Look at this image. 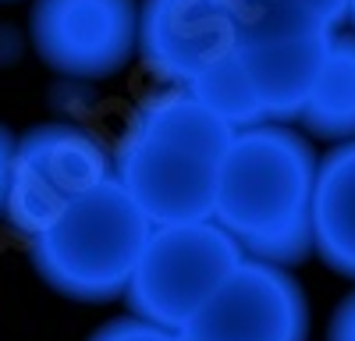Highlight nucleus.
Segmentation results:
<instances>
[{
    "label": "nucleus",
    "instance_id": "nucleus-1",
    "mask_svg": "<svg viewBox=\"0 0 355 341\" xmlns=\"http://www.w3.org/2000/svg\"><path fill=\"white\" fill-rule=\"evenodd\" d=\"M231 139L234 128L189 85H164L132 110L114 150V178L153 224L206 220Z\"/></svg>",
    "mask_w": 355,
    "mask_h": 341
},
{
    "label": "nucleus",
    "instance_id": "nucleus-2",
    "mask_svg": "<svg viewBox=\"0 0 355 341\" xmlns=\"http://www.w3.org/2000/svg\"><path fill=\"white\" fill-rule=\"evenodd\" d=\"M316 175L309 132L281 121L239 128L220 167L214 220L249 256L295 267L313 252Z\"/></svg>",
    "mask_w": 355,
    "mask_h": 341
},
{
    "label": "nucleus",
    "instance_id": "nucleus-3",
    "mask_svg": "<svg viewBox=\"0 0 355 341\" xmlns=\"http://www.w3.org/2000/svg\"><path fill=\"white\" fill-rule=\"evenodd\" d=\"M150 231V213L117 178H107L28 238L33 267L71 302H114L125 299Z\"/></svg>",
    "mask_w": 355,
    "mask_h": 341
},
{
    "label": "nucleus",
    "instance_id": "nucleus-4",
    "mask_svg": "<svg viewBox=\"0 0 355 341\" xmlns=\"http://www.w3.org/2000/svg\"><path fill=\"white\" fill-rule=\"evenodd\" d=\"M245 256L242 242L214 217L153 224L125 292L128 313L185 331Z\"/></svg>",
    "mask_w": 355,
    "mask_h": 341
},
{
    "label": "nucleus",
    "instance_id": "nucleus-5",
    "mask_svg": "<svg viewBox=\"0 0 355 341\" xmlns=\"http://www.w3.org/2000/svg\"><path fill=\"white\" fill-rule=\"evenodd\" d=\"M114 178V153L71 121H43L18 139L4 220L36 238L75 199Z\"/></svg>",
    "mask_w": 355,
    "mask_h": 341
},
{
    "label": "nucleus",
    "instance_id": "nucleus-6",
    "mask_svg": "<svg viewBox=\"0 0 355 341\" xmlns=\"http://www.w3.org/2000/svg\"><path fill=\"white\" fill-rule=\"evenodd\" d=\"M36 57L75 82H103L139 57V0H33Z\"/></svg>",
    "mask_w": 355,
    "mask_h": 341
},
{
    "label": "nucleus",
    "instance_id": "nucleus-7",
    "mask_svg": "<svg viewBox=\"0 0 355 341\" xmlns=\"http://www.w3.org/2000/svg\"><path fill=\"white\" fill-rule=\"evenodd\" d=\"M182 334L196 341H309L306 288L284 263L245 256Z\"/></svg>",
    "mask_w": 355,
    "mask_h": 341
},
{
    "label": "nucleus",
    "instance_id": "nucleus-8",
    "mask_svg": "<svg viewBox=\"0 0 355 341\" xmlns=\"http://www.w3.org/2000/svg\"><path fill=\"white\" fill-rule=\"evenodd\" d=\"M234 46L231 0H139V61L164 85H192Z\"/></svg>",
    "mask_w": 355,
    "mask_h": 341
},
{
    "label": "nucleus",
    "instance_id": "nucleus-9",
    "mask_svg": "<svg viewBox=\"0 0 355 341\" xmlns=\"http://www.w3.org/2000/svg\"><path fill=\"white\" fill-rule=\"evenodd\" d=\"M338 28L316 33H277V36H242L234 57L252 85L263 121L295 125L313 96L323 57Z\"/></svg>",
    "mask_w": 355,
    "mask_h": 341
},
{
    "label": "nucleus",
    "instance_id": "nucleus-10",
    "mask_svg": "<svg viewBox=\"0 0 355 341\" xmlns=\"http://www.w3.org/2000/svg\"><path fill=\"white\" fill-rule=\"evenodd\" d=\"M313 252L334 274L355 281V139L320 157L313 199Z\"/></svg>",
    "mask_w": 355,
    "mask_h": 341
},
{
    "label": "nucleus",
    "instance_id": "nucleus-11",
    "mask_svg": "<svg viewBox=\"0 0 355 341\" xmlns=\"http://www.w3.org/2000/svg\"><path fill=\"white\" fill-rule=\"evenodd\" d=\"M299 125L309 135L327 142L355 139V28L352 25L348 28L341 25L334 33Z\"/></svg>",
    "mask_w": 355,
    "mask_h": 341
},
{
    "label": "nucleus",
    "instance_id": "nucleus-12",
    "mask_svg": "<svg viewBox=\"0 0 355 341\" xmlns=\"http://www.w3.org/2000/svg\"><path fill=\"white\" fill-rule=\"evenodd\" d=\"M352 0H231L242 36L277 33H316V28L348 25Z\"/></svg>",
    "mask_w": 355,
    "mask_h": 341
},
{
    "label": "nucleus",
    "instance_id": "nucleus-13",
    "mask_svg": "<svg viewBox=\"0 0 355 341\" xmlns=\"http://www.w3.org/2000/svg\"><path fill=\"white\" fill-rule=\"evenodd\" d=\"M189 89L206 103L214 107L220 118L239 132V128H252V125H263V114H259V103H256V93L239 64V57H224L220 64H214L206 75H199Z\"/></svg>",
    "mask_w": 355,
    "mask_h": 341
},
{
    "label": "nucleus",
    "instance_id": "nucleus-14",
    "mask_svg": "<svg viewBox=\"0 0 355 341\" xmlns=\"http://www.w3.org/2000/svg\"><path fill=\"white\" fill-rule=\"evenodd\" d=\"M178 331H167L160 324H150L142 317H121V320H110L100 331L89 334V341H174Z\"/></svg>",
    "mask_w": 355,
    "mask_h": 341
},
{
    "label": "nucleus",
    "instance_id": "nucleus-15",
    "mask_svg": "<svg viewBox=\"0 0 355 341\" xmlns=\"http://www.w3.org/2000/svg\"><path fill=\"white\" fill-rule=\"evenodd\" d=\"M15 150L18 139L8 125H0V217H4L8 207V192H11V170H15Z\"/></svg>",
    "mask_w": 355,
    "mask_h": 341
},
{
    "label": "nucleus",
    "instance_id": "nucleus-16",
    "mask_svg": "<svg viewBox=\"0 0 355 341\" xmlns=\"http://www.w3.org/2000/svg\"><path fill=\"white\" fill-rule=\"evenodd\" d=\"M327 341H355V292H348L341 299V306L334 309L331 327H327Z\"/></svg>",
    "mask_w": 355,
    "mask_h": 341
},
{
    "label": "nucleus",
    "instance_id": "nucleus-17",
    "mask_svg": "<svg viewBox=\"0 0 355 341\" xmlns=\"http://www.w3.org/2000/svg\"><path fill=\"white\" fill-rule=\"evenodd\" d=\"M348 25L355 28V0H352V4H348Z\"/></svg>",
    "mask_w": 355,
    "mask_h": 341
},
{
    "label": "nucleus",
    "instance_id": "nucleus-18",
    "mask_svg": "<svg viewBox=\"0 0 355 341\" xmlns=\"http://www.w3.org/2000/svg\"><path fill=\"white\" fill-rule=\"evenodd\" d=\"M174 341H196V338H189V334H182V331H178V338Z\"/></svg>",
    "mask_w": 355,
    "mask_h": 341
},
{
    "label": "nucleus",
    "instance_id": "nucleus-19",
    "mask_svg": "<svg viewBox=\"0 0 355 341\" xmlns=\"http://www.w3.org/2000/svg\"><path fill=\"white\" fill-rule=\"evenodd\" d=\"M0 4H11V0H0Z\"/></svg>",
    "mask_w": 355,
    "mask_h": 341
}]
</instances>
